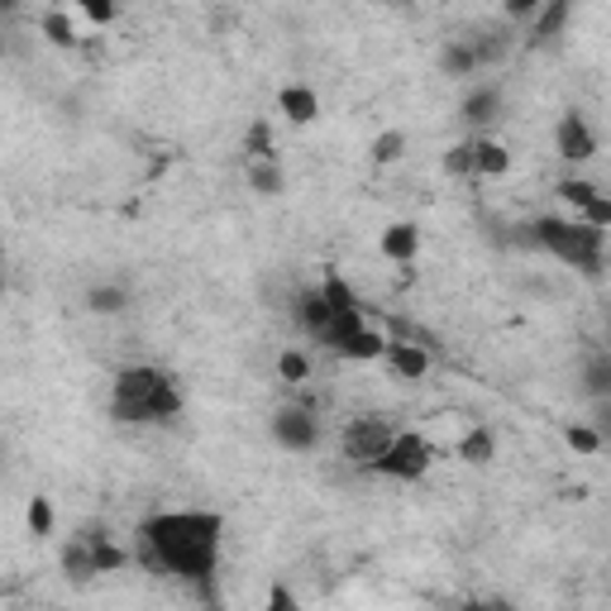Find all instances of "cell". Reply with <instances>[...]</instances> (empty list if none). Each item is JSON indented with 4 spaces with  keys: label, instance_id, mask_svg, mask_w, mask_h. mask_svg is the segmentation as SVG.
<instances>
[{
    "label": "cell",
    "instance_id": "cell-19",
    "mask_svg": "<svg viewBox=\"0 0 611 611\" xmlns=\"http://www.w3.org/2000/svg\"><path fill=\"white\" fill-rule=\"evenodd\" d=\"M87 540H91V564H96V573H115L119 564H125V549L111 545L101 531H87Z\"/></svg>",
    "mask_w": 611,
    "mask_h": 611
},
{
    "label": "cell",
    "instance_id": "cell-33",
    "mask_svg": "<svg viewBox=\"0 0 611 611\" xmlns=\"http://www.w3.org/2000/svg\"><path fill=\"white\" fill-rule=\"evenodd\" d=\"M507 15H517V20H535V15H540V0H511Z\"/></svg>",
    "mask_w": 611,
    "mask_h": 611
},
{
    "label": "cell",
    "instance_id": "cell-12",
    "mask_svg": "<svg viewBox=\"0 0 611 611\" xmlns=\"http://www.w3.org/2000/svg\"><path fill=\"white\" fill-rule=\"evenodd\" d=\"M454 454H459L463 463H473V469H483V463H493V459H497V440H493V430L473 425L469 435H459V445H454Z\"/></svg>",
    "mask_w": 611,
    "mask_h": 611
},
{
    "label": "cell",
    "instance_id": "cell-10",
    "mask_svg": "<svg viewBox=\"0 0 611 611\" xmlns=\"http://www.w3.org/2000/svg\"><path fill=\"white\" fill-rule=\"evenodd\" d=\"M330 320H334V310L326 306V296H320V292H302V296H296V326H302L306 334L326 340V334H330Z\"/></svg>",
    "mask_w": 611,
    "mask_h": 611
},
{
    "label": "cell",
    "instance_id": "cell-27",
    "mask_svg": "<svg viewBox=\"0 0 611 611\" xmlns=\"http://www.w3.org/2000/svg\"><path fill=\"white\" fill-rule=\"evenodd\" d=\"M402 149H406V135L402 129H387V135L373 139V163H397Z\"/></svg>",
    "mask_w": 611,
    "mask_h": 611
},
{
    "label": "cell",
    "instance_id": "cell-13",
    "mask_svg": "<svg viewBox=\"0 0 611 611\" xmlns=\"http://www.w3.org/2000/svg\"><path fill=\"white\" fill-rule=\"evenodd\" d=\"M382 349H387V334H382V330H368V326H364V330H354L349 340H344L334 354L354 358V364H368V358H382Z\"/></svg>",
    "mask_w": 611,
    "mask_h": 611
},
{
    "label": "cell",
    "instance_id": "cell-31",
    "mask_svg": "<svg viewBox=\"0 0 611 611\" xmlns=\"http://www.w3.org/2000/svg\"><path fill=\"white\" fill-rule=\"evenodd\" d=\"M263 611H302V602L292 597L287 583H272V588H268V607H263Z\"/></svg>",
    "mask_w": 611,
    "mask_h": 611
},
{
    "label": "cell",
    "instance_id": "cell-1",
    "mask_svg": "<svg viewBox=\"0 0 611 611\" xmlns=\"http://www.w3.org/2000/svg\"><path fill=\"white\" fill-rule=\"evenodd\" d=\"M225 521L215 511H158L143 521L139 545L149 564L167 569L182 583H211L215 559H220Z\"/></svg>",
    "mask_w": 611,
    "mask_h": 611
},
{
    "label": "cell",
    "instance_id": "cell-20",
    "mask_svg": "<svg viewBox=\"0 0 611 611\" xmlns=\"http://www.w3.org/2000/svg\"><path fill=\"white\" fill-rule=\"evenodd\" d=\"M249 187L258 191V196H282V167L278 163H249Z\"/></svg>",
    "mask_w": 611,
    "mask_h": 611
},
{
    "label": "cell",
    "instance_id": "cell-3",
    "mask_svg": "<svg viewBox=\"0 0 611 611\" xmlns=\"http://www.w3.org/2000/svg\"><path fill=\"white\" fill-rule=\"evenodd\" d=\"M535 244H545L559 263L578 272H602V230H588L583 220H535Z\"/></svg>",
    "mask_w": 611,
    "mask_h": 611
},
{
    "label": "cell",
    "instance_id": "cell-7",
    "mask_svg": "<svg viewBox=\"0 0 611 611\" xmlns=\"http://www.w3.org/2000/svg\"><path fill=\"white\" fill-rule=\"evenodd\" d=\"M382 358H387V368L397 373L402 382H421L430 373V349L421 340H387V349H382Z\"/></svg>",
    "mask_w": 611,
    "mask_h": 611
},
{
    "label": "cell",
    "instance_id": "cell-18",
    "mask_svg": "<svg viewBox=\"0 0 611 611\" xmlns=\"http://www.w3.org/2000/svg\"><path fill=\"white\" fill-rule=\"evenodd\" d=\"M87 306L96 310V316H119V310L129 306V292H125V287H111V282H105V287H91V292H87Z\"/></svg>",
    "mask_w": 611,
    "mask_h": 611
},
{
    "label": "cell",
    "instance_id": "cell-25",
    "mask_svg": "<svg viewBox=\"0 0 611 611\" xmlns=\"http://www.w3.org/2000/svg\"><path fill=\"white\" fill-rule=\"evenodd\" d=\"M278 373H282V382H306L310 378V358L302 349H282L278 354Z\"/></svg>",
    "mask_w": 611,
    "mask_h": 611
},
{
    "label": "cell",
    "instance_id": "cell-29",
    "mask_svg": "<svg viewBox=\"0 0 611 611\" xmlns=\"http://www.w3.org/2000/svg\"><path fill=\"white\" fill-rule=\"evenodd\" d=\"M588 392L593 397H607L611 392V358H593L588 364Z\"/></svg>",
    "mask_w": 611,
    "mask_h": 611
},
{
    "label": "cell",
    "instance_id": "cell-11",
    "mask_svg": "<svg viewBox=\"0 0 611 611\" xmlns=\"http://www.w3.org/2000/svg\"><path fill=\"white\" fill-rule=\"evenodd\" d=\"M278 111L292 119V125H310V119L320 115V101L310 87H282L278 91Z\"/></svg>",
    "mask_w": 611,
    "mask_h": 611
},
{
    "label": "cell",
    "instance_id": "cell-22",
    "mask_svg": "<svg viewBox=\"0 0 611 611\" xmlns=\"http://www.w3.org/2000/svg\"><path fill=\"white\" fill-rule=\"evenodd\" d=\"M440 67H445L449 77H469V72L478 67L473 43H449V48H445V58H440Z\"/></svg>",
    "mask_w": 611,
    "mask_h": 611
},
{
    "label": "cell",
    "instance_id": "cell-16",
    "mask_svg": "<svg viewBox=\"0 0 611 611\" xmlns=\"http://www.w3.org/2000/svg\"><path fill=\"white\" fill-rule=\"evenodd\" d=\"M473 163H478V177H501L511 167V153L497 139H473Z\"/></svg>",
    "mask_w": 611,
    "mask_h": 611
},
{
    "label": "cell",
    "instance_id": "cell-5",
    "mask_svg": "<svg viewBox=\"0 0 611 611\" xmlns=\"http://www.w3.org/2000/svg\"><path fill=\"white\" fill-rule=\"evenodd\" d=\"M392 440H397V425H392L387 416H364V421H354L344 430V454H349L358 469H373L382 454H387Z\"/></svg>",
    "mask_w": 611,
    "mask_h": 611
},
{
    "label": "cell",
    "instance_id": "cell-26",
    "mask_svg": "<svg viewBox=\"0 0 611 611\" xmlns=\"http://www.w3.org/2000/svg\"><path fill=\"white\" fill-rule=\"evenodd\" d=\"M249 158H254V163H268L272 158V129H268V119H254V125H249Z\"/></svg>",
    "mask_w": 611,
    "mask_h": 611
},
{
    "label": "cell",
    "instance_id": "cell-17",
    "mask_svg": "<svg viewBox=\"0 0 611 611\" xmlns=\"http://www.w3.org/2000/svg\"><path fill=\"white\" fill-rule=\"evenodd\" d=\"M569 0H549V5H540V15L531 20V39L535 43H545V39H555L559 29H564V20H569Z\"/></svg>",
    "mask_w": 611,
    "mask_h": 611
},
{
    "label": "cell",
    "instance_id": "cell-23",
    "mask_svg": "<svg viewBox=\"0 0 611 611\" xmlns=\"http://www.w3.org/2000/svg\"><path fill=\"white\" fill-rule=\"evenodd\" d=\"M559 196H564L569 206H573V211L583 215V211H588V206H593L597 196H602V191H597L593 182H583V177H569V182H559Z\"/></svg>",
    "mask_w": 611,
    "mask_h": 611
},
{
    "label": "cell",
    "instance_id": "cell-28",
    "mask_svg": "<svg viewBox=\"0 0 611 611\" xmlns=\"http://www.w3.org/2000/svg\"><path fill=\"white\" fill-rule=\"evenodd\" d=\"M24 521H29L34 535H48V531H53V501H48V497H34L29 511H24Z\"/></svg>",
    "mask_w": 611,
    "mask_h": 611
},
{
    "label": "cell",
    "instance_id": "cell-8",
    "mask_svg": "<svg viewBox=\"0 0 611 611\" xmlns=\"http://www.w3.org/2000/svg\"><path fill=\"white\" fill-rule=\"evenodd\" d=\"M593 153H597V139H593L588 119H583V115H564V119H559V158L588 163Z\"/></svg>",
    "mask_w": 611,
    "mask_h": 611
},
{
    "label": "cell",
    "instance_id": "cell-21",
    "mask_svg": "<svg viewBox=\"0 0 611 611\" xmlns=\"http://www.w3.org/2000/svg\"><path fill=\"white\" fill-rule=\"evenodd\" d=\"M39 24H43V34H48V39H53L58 48H72V43H77V24H72L63 10H48Z\"/></svg>",
    "mask_w": 611,
    "mask_h": 611
},
{
    "label": "cell",
    "instance_id": "cell-32",
    "mask_svg": "<svg viewBox=\"0 0 611 611\" xmlns=\"http://www.w3.org/2000/svg\"><path fill=\"white\" fill-rule=\"evenodd\" d=\"M77 10H81V15H87L91 24H111V20H115V5H105V0H81Z\"/></svg>",
    "mask_w": 611,
    "mask_h": 611
},
{
    "label": "cell",
    "instance_id": "cell-15",
    "mask_svg": "<svg viewBox=\"0 0 611 611\" xmlns=\"http://www.w3.org/2000/svg\"><path fill=\"white\" fill-rule=\"evenodd\" d=\"M63 569H67V578L72 583H91L96 578V564H91V540H87V531L77 535L67 549H63Z\"/></svg>",
    "mask_w": 611,
    "mask_h": 611
},
{
    "label": "cell",
    "instance_id": "cell-2",
    "mask_svg": "<svg viewBox=\"0 0 611 611\" xmlns=\"http://www.w3.org/2000/svg\"><path fill=\"white\" fill-rule=\"evenodd\" d=\"M182 411V392L163 368H125L115 378V397H111V416L125 425H153L167 416Z\"/></svg>",
    "mask_w": 611,
    "mask_h": 611
},
{
    "label": "cell",
    "instance_id": "cell-14",
    "mask_svg": "<svg viewBox=\"0 0 611 611\" xmlns=\"http://www.w3.org/2000/svg\"><path fill=\"white\" fill-rule=\"evenodd\" d=\"M497 115H501V91H497V87H483V91H473L469 101H463V119H469L473 129L493 125Z\"/></svg>",
    "mask_w": 611,
    "mask_h": 611
},
{
    "label": "cell",
    "instance_id": "cell-30",
    "mask_svg": "<svg viewBox=\"0 0 611 611\" xmlns=\"http://www.w3.org/2000/svg\"><path fill=\"white\" fill-rule=\"evenodd\" d=\"M569 445L578 449V454H597V449H602V435L588 430V425H569Z\"/></svg>",
    "mask_w": 611,
    "mask_h": 611
},
{
    "label": "cell",
    "instance_id": "cell-6",
    "mask_svg": "<svg viewBox=\"0 0 611 611\" xmlns=\"http://www.w3.org/2000/svg\"><path fill=\"white\" fill-rule=\"evenodd\" d=\"M272 435H278L282 449L306 454V449H316V440H320V421H316V411H306V406H287V411L272 416Z\"/></svg>",
    "mask_w": 611,
    "mask_h": 611
},
{
    "label": "cell",
    "instance_id": "cell-4",
    "mask_svg": "<svg viewBox=\"0 0 611 611\" xmlns=\"http://www.w3.org/2000/svg\"><path fill=\"white\" fill-rule=\"evenodd\" d=\"M430 459H435V445L416 430H397V440L387 445V454L373 463L378 478H397V483H421L430 473Z\"/></svg>",
    "mask_w": 611,
    "mask_h": 611
},
{
    "label": "cell",
    "instance_id": "cell-9",
    "mask_svg": "<svg viewBox=\"0 0 611 611\" xmlns=\"http://www.w3.org/2000/svg\"><path fill=\"white\" fill-rule=\"evenodd\" d=\"M382 254H387L392 263H411L416 254H421V230H416L411 220H397L382 230Z\"/></svg>",
    "mask_w": 611,
    "mask_h": 611
},
{
    "label": "cell",
    "instance_id": "cell-24",
    "mask_svg": "<svg viewBox=\"0 0 611 611\" xmlns=\"http://www.w3.org/2000/svg\"><path fill=\"white\" fill-rule=\"evenodd\" d=\"M445 173L449 177H478V163H473V139L469 143H454L445 153Z\"/></svg>",
    "mask_w": 611,
    "mask_h": 611
},
{
    "label": "cell",
    "instance_id": "cell-34",
    "mask_svg": "<svg viewBox=\"0 0 611 611\" xmlns=\"http://www.w3.org/2000/svg\"><path fill=\"white\" fill-rule=\"evenodd\" d=\"M454 611H517V607L501 602V597H493V602H463V607H454Z\"/></svg>",
    "mask_w": 611,
    "mask_h": 611
}]
</instances>
